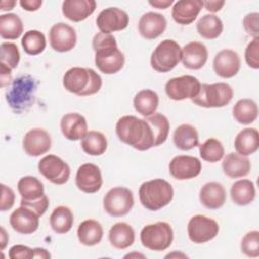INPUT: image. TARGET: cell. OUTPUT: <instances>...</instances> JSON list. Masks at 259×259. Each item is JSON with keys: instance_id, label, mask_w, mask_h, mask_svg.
<instances>
[{"instance_id": "1", "label": "cell", "mask_w": 259, "mask_h": 259, "mask_svg": "<svg viewBox=\"0 0 259 259\" xmlns=\"http://www.w3.org/2000/svg\"><path fill=\"white\" fill-rule=\"evenodd\" d=\"M115 132L122 143L139 151H146L155 147L153 131L145 118L134 115L121 116L115 124Z\"/></svg>"}, {"instance_id": "2", "label": "cell", "mask_w": 259, "mask_h": 259, "mask_svg": "<svg viewBox=\"0 0 259 259\" xmlns=\"http://www.w3.org/2000/svg\"><path fill=\"white\" fill-rule=\"evenodd\" d=\"M95 52V66L100 72L112 75L120 71L124 65V56L118 50L115 37L110 33L98 32L92 39Z\"/></svg>"}, {"instance_id": "3", "label": "cell", "mask_w": 259, "mask_h": 259, "mask_svg": "<svg viewBox=\"0 0 259 259\" xmlns=\"http://www.w3.org/2000/svg\"><path fill=\"white\" fill-rule=\"evenodd\" d=\"M65 89L79 96H89L97 93L102 86V79L93 69L73 67L63 77Z\"/></svg>"}, {"instance_id": "4", "label": "cell", "mask_w": 259, "mask_h": 259, "mask_svg": "<svg viewBox=\"0 0 259 259\" xmlns=\"http://www.w3.org/2000/svg\"><path fill=\"white\" fill-rule=\"evenodd\" d=\"M172 185L162 178H156L142 183L139 189V198L142 205L152 211L168 205L173 199Z\"/></svg>"}, {"instance_id": "5", "label": "cell", "mask_w": 259, "mask_h": 259, "mask_svg": "<svg viewBox=\"0 0 259 259\" xmlns=\"http://www.w3.org/2000/svg\"><path fill=\"white\" fill-rule=\"evenodd\" d=\"M36 84L29 75H22L12 81L6 91V100L9 106L17 113L25 111L34 101Z\"/></svg>"}, {"instance_id": "6", "label": "cell", "mask_w": 259, "mask_h": 259, "mask_svg": "<svg viewBox=\"0 0 259 259\" xmlns=\"http://www.w3.org/2000/svg\"><path fill=\"white\" fill-rule=\"evenodd\" d=\"M233 95V88L227 83L202 84L198 94L191 101L200 107L218 108L228 105Z\"/></svg>"}, {"instance_id": "7", "label": "cell", "mask_w": 259, "mask_h": 259, "mask_svg": "<svg viewBox=\"0 0 259 259\" xmlns=\"http://www.w3.org/2000/svg\"><path fill=\"white\" fill-rule=\"evenodd\" d=\"M142 245L152 251H164L173 241V230L166 222H158L145 226L140 234Z\"/></svg>"}, {"instance_id": "8", "label": "cell", "mask_w": 259, "mask_h": 259, "mask_svg": "<svg viewBox=\"0 0 259 259\" xmlns=\"http://www.w3.org/2000/svg\"><path fill=\"white\" fill-rule=\"evenodd\" d=\"M181 61V48L173 39L162 40L153 51L150 59L151 67L160 73L173 70Z\"/></svg>"}, {"instance_id": "9", "label": "cell", "mask_w": 259, "mask_h": 259, "mask_svg": "<svg viewBox=\"0 0 259 259\" xmlns=\"http://www.w3.org/2000/svg\"><path fill=\"white\" fill-rule=\"evenodd\" d=\"M134 206V195L126 187L117 186L107 191L103 197V208L111 217L127 214Z\"/></svg>"}, {"instance_id": "10", "label": "cell", "mask_w": 259, "mask_h": 259, "mask_svg": "<svg viewBox=\"0 0 259 259\" xmlns=\"http://www.w3.org/2000/svg\"><path fill=\"white\" fill-rule=\"evenodd\" d=\"M200 82L191 75H184L170 79L165 85V92L168 97L175 101L194 98L200 90Z\"/></svg>"}, {"instance_id": "11", "label": "cell", "mask_w": 259, "mask_h": 259, "mask_svg": "<svg viewBox=\"0 0 259 259\" xmlns=\"http://www.w3.org/2000/svg\"><path fill=\"white\" fill-rule=\"evenodd\" d=\"M219 224L205 215L196 214L192 217L187 224L188 238L195 244L206 243L219 234Z\"/></svg>"}, {"instance_id": "12", "label": "cell", "mask_w": 259, "mask_h": 259, "mask_svg": "<svg viewBox=\"0 0 259 259\" xmlns=\"http://www.w3.org/2000/svg\"><path fill=\"white\" fill-rule=\"evenodd\" d=\"M39 173L54 184H64L70 178L69 165L56 155H47L37 164Z\"/></svg>"}, {"instance_id": "13", "label": "cell", "mask_w": 259, "mask_h": 259, "mask_svg": "<svg viewBox=\"0 0 259 259\" xmlns=\"http://www.w3.org/2000/svg\"><path fill=\"white\" fill-rule=\"evenodd\" d=\"M130 22L128 14L118 7H108L99 12L96 24L102 33L119 31L127 27Z\"/></svg>"}, {"instance_id": "14", "label": "cell", "mask_w": 259, "mask_h": 259, "mask_svg": "<svg viewBox=\"0 0 259 259\" xmlns=\"http://www.w3.org/2000/svg\"><path fill=\"white\" fill-rule=\"evenodd\" d=\"M49 39L54 51L66 53L71 51L76 46L77 34L71 25L65 22H58L51 27Z\"/></svg>"}, {"instance_id": "15", "label": "cell", "mask_w": 259, "mask_h": 259, "mask_svg": "<svg viewBox=\"0 0 259 259\" xmlns=\"http://www.w3.org/2000/svg\"><path fill=\"white\" fill-rule=\"evenodd\" d=\"M201 172L199 159L188 155L174 157L169 163V173L178 180H188L198 176Z\"/></svg>"}, {"instance_id": "16", "label": "cell", "mask_w": 259, "mask_h": 259, "mask_svg": "<svg viewBox=\"0 0 259 259\" xmlns=\"http://www.w3.org/2000/svg\"><path fill=\"white\" fill-rule=\"evenodd\" d=\"M76 186L85 193H95L100 190L103 180L98 166L92 163L81 165L76 173Z\"/></svg>"}, {"instance_id": "17", "label": "cell", "mask_w": 259, "mask_h": 259, "mask_svg": "<svg viewBox=\"0 0 259 259\" xmlns=\"http://www.w3.org/2000/svg\"><path fill=\"white\" fill-rule=\"evenodd\" d=\"M52 146L50 134L39 127L29 130L23 137L22 147L24 152L31 157H38L49 152Z\"/></svg>"}, {"instance_id": "18", "label": "cell", "mask_w": 259, "mask_h": 259, "mask_svg": "<svg viewBox=\"0 0 259 259\" xmlns=\"http://www.w3.org/2000/svg\"><path fill=\"white\" fill-rule=\"evenodd\" d=\"M212 67L218 76L225 79L232 78L238 74L241 68L240 56L233 50H222L214 56Z\"/></svg>"}, {"instance_id": "19", "label": "cell", "mask_w": 259, "mask_h": 259, "mask_svg": "<svg viewBox=\"0 0 259 259\" xmlns=\"http://www.w3.org/2000/svg\"><path fill=\"white\" fill-rule=\"evenodd\" d=\"M9 223L12 229L17 233L28 235L38 229L39 215L30 208L20 205L10 214Z\"/></svg>"}, {"instance_id": "20", "label": "cell", "mask_w": 259, "mask_h": 259, "mask_svg": "<svg viewBox=\"0 0 259 259\" xmlns=\"http://www.w3.org/2000/svg\"><path fill=\"white\" fill-rule=\"evenodd\" d=\"M167 20L164 15L158 12H147L139 20L138 28L140 34L146 39H155L166 29Z\"/></svg>"}, {"instance_id": "21", "label": "cell", "mask_w": 259, "mask_h": 259, "mask_svg": "<svg viewBox=\"0 0 259 259\" xmlns=\"http://www.w3.org/2000/svg\"><path fill=\"white\" fill-rule=\"evenodd\" d=\"M208 58L206 47L199 41H190L181 49V62L190 70L201 69Z\"/></svg>"}, {"instance_id": "22", "label": "cell", "mask_w": 259, "mask_h": 259, "mask_svg": "<svg viewBox=\"0 0 259 259\" xmlns=\"http://www.w3.org/2000/svg\"><path fill=\"white\" fill-rule=\"evenodd\" d=\"M60 127L63 136L70 141H78L88 132L86 118L77 112H70L63 115Z\"/></svg>"}, {"instance_id": "23", "label": "cell", "mask_w": 259, "mask_h": 259, "mask_svg": "<svg viewBox=\"0 0 259 259\" xmlns=\"http://www.w3.org/2000/svg\"><path fill=\"white\" fill-rule=\"evenodd\" d=\"M201 8L200 0H180L173 5L172 17L178 24L188 25L196 19Z\"/></svg>"}, {"instance_id": "24", "label": "cell", "mask_w": 259, "mask_h": 259, "mask_svg": "<svg viewBox=\"0 0 259 259\" xmlns=\"http://www.w3.org/2000/svg\"><path fill=\"white\" fill-rule=\"evenodd\" d=\"M96 8L94 0H66L62 4V12L71 21L79 22L90 16Z\"/></svg>"}, {"instance_id": "25", "label": "cell", "mask_w": 259, "mask_h": 259, "mask_svg": "<svg viewBox=\"0 0 259 259\" xmlns=\"http://www.w3.org/2000/svg\"><path fill=\"white\" fill-rule=\"evenodd\" d=\"M199 200L208 209H219L226 202V189L219 182H207L199 190Z\"/></svg>"}, {"instance_id": "26", "label": "cell", "mask_w": 259, "mask_h": 259, "mask_svg": "<svg viewBox=\"0 0 259 259\" xmlns=\"http://www.w3.org/2000/svg\"><path fill=\"white\" fill-rule=\"evenodd\" d=\"M224 173L230 178L245 177L251 170V162L247 156H242L238 153L228 154L222 163Z\"/></svg>"}, {"instance_id": "27", "label": "cell", "mask_w": 259, "mask_h": 259, "mask_svg": "<svg viewBox=\"0 0 259 259\" xmlns=\"http://www.w3.org/2000/svg\"><path fill=\"white\" fill-rule=\"evenodd\" d=\"M77 237L79 242L84 246H95L99 244L103 237V229L99 222L95 220L83 221L77 229Z\"/></svg>"}, {"instance_id": "28", "label": "cell", "mask_w": 259, "mask_h": 259, "mask_svg": "<svg viewBox=\"0 0 259 259\" xmlns=\"http://www.w3.org/2000/svg\"><path fill=\"white\" fill-rule=\"evenodd\" d=\"M108 240L114 248L119 250L126 249L135 242V231L126 223H116L109 230Z\"/></svg>"}, {"instance_id": "29", "label": "cell", "mask_w": 259, "mask_h": 259, "mask_svg": "<svg viewBox=\"0 0 259 259\" xmlns=\"http://www.w3.org/2000/svg\"><path fill=\"white\" fill-rule=\"evenodd\" d=\"M234 146L238 154L249 156L254 154L259 148V133L254 127H246L238 133Z\"/></svg>"}, {"instance_id": "30", "label": "cell", "mask_w": 259, "mask_h": 259, "mask_svg": "<svg viewBox=\"0 0 259 259\" xmlns=\"http://www.w3.org/2000/svg\"><path fill=\"white\" fill-rule=\"evenodd\" d=\"M159 105L158 94L151 89L140 90L134 97V107L136 111L147 117L154 114Z\"/></svg>"}, {"instance_id": "31", "label": "cell", "mask_w": 259, "mask_h": 259, "mask_svg": "<svg viewBox=\"0 0 259 259\" xmlns=\"http://www.w3.org/2000/svg\"><path fill=\"white\" fill-rule=\"evenodd\" d=\"M198 133L194 126L188 123L180 124L173 134V142L175 146L182 151H188L198 146Z\"/></svg>"}, {"instance_id": "32", "label": "cell", "mask_w": 259, "mask_h": 259, "mask_svg": "<svg viewBox=\"0 0 259 259\" xmlns=\"http://www.w3.org/2000/svg\"><path fill=\"white\" fill-rule=\"evenodd\" d=\"M230 193L235 204L245 206L250 204L255 198V185L249 179H241L232 185Z\"/></svg>"}, {"instance_id": "33", "label": "cell", "mask_w": 259, "mask_h": 259, "mask_svg": "<svg viewBox=\"0 0 259 259\" xmlns=\"http://www.w3.org/2000/svg\"><path fill=\"white\" fill-rule=\"evenodd\" d=\"M233 116L241 124H250L258 116L257 103L250 98H243L233 106Z\"/></svg>"}, {"instance_id": "34", "label": "cell", "mask_w": 259, "mask_h": 259, "mask_svg": "<svg viewBox=\"0 0 259 259\" xmlns=\"http://www.w3.org/2000/svg\"><path fill=\"white\" fill-rule=\"evenodd\" d=\"M74 215L68 206H57L50 215V225L57 234L68 233L73 226Z\"/></svg>"}, {"instance_id": "35", "label": "cell", "mask_w": 259, "mask_h": 259, "mask_svg": "<svg viewBox=\"0 0 259 259\" xmlns=\"http://www.w3.org/2000/svg\"><path fill=\"white\" fill-rule=\"evenodd\" d=\"M223 21L214 14H205L196 23V29L200 36L205 39L218 38L223 32Z\"/></svg>"}, {"instance_id": "36", "label": "cell", "mask_w": 259, "mask_h": 259, "mask_svg": "<svg viewBox=\"0 0 259 259\" xmlns=\"http://www.w3.org/2000/svg\"><path fill=\"white\" fill-rule=\"evenodd\" d=\"M17 189L24 200H35L45 195L44 184L34 176H23L17 182Z\"/></svg>"}, {"instance_id": "37", "label": "cell", "mask_w": 259, "mask_h": 259, "mask_svg": "<svg viewBox=\"0 0 259 259\" xmlns=\"http://www.w3.org/2000/svg\"><path fill=\"white\" fill-rule=\"evenodd\" d=\"M23 32V23L15 13L0 15V35L4 39H16Z\"/></svg>"}, {"instance_id": "38", "label": "cell", "mask_w": 259, "mask_h": 259, "mask_svg": "<svg viewBox=\"0 0 259 259\" xmlns=\"http://www.w3.org/2000/svg\"><path fill=\"white\" fill-rule=\"evenodd\" d=\"M81 147L90 156H100L107 149V140L101 132L89 131L82 138Z\"/></svg>"}, {"instance_id": "39", "label": "cell", "mask_w": 259, "mask_h": 259, "mask_svg": "<svg viewBox=\"0 0 259 259\" xmlns=\"http://www.w3.org/2000/svg\"><path fill=\"white\" fill-rule=\"evenodd\" d=\"M21 46L27 55L36 56L42 53L46 49V36L39 30H28L21 38Z\"/></svg>"}, {"instance_id": "40", "label": "cell", "mask_w": 259, "mask_h": 259, "mask_svg": "<svg viewBox=\"0 0 259 259\" xmlns=\"http://www.w3.org/2000/svg\"><path fill=\"white\" fill-rule=\"evenodd\" d=\"M151 125L155 138V147L165 143L168 138L170 123L168 118L162 113H154L145 118Z\"/></svg>"}, {"instance_id": "41", "label": "cell", "mask_w": 259, "mask_h": 259, "mask_svg": "<svg viewBox=\"0 0 259 259\" xmlns=\"http://www.w3.org/2000/svg\"><path fill=\"white\" fill-rule=\"evenodd\" d=\"M225 154V149L223 144L214 139L209 138L204 143L199 145V155L202 158V160L209 162V163H215L223 159Z\"/></svg>"}, {"instance_id": "42", "label": "cell", "mask_w": 259, "mask_h": 259, "mask_svg": "<svg viewBox=\"0 0 259 259\" xmlns=\"http://www.w3.org/2000/svg\"><path fill=\"white\" fill-rule=\"evenodd\" d=\"M0 50V63L7 66L11 70L15 69L18 66L20 60V54L17 46L13 42L4 41L1 44Z\"/></svg>"}, {"instance_id": "43", "label": "cell", "mask_w": 259, "mask_h": 259, "mask_svg": "<svg viewBox=\"0 0 259 259\" xmlns=\"http://www.w3.org/2000/svg\"><path fill=\"white\" fill-rule=\"evenodd\" d=\"M241 250L248 257L256 258L259 256V232L258 231L256 230L250 231L243 237L241 242Z\"/></svg>"}, {"instance_id": "44", "label": "cell", "mask_w": 259, "mask_h": 259, "mask_svg": "<svg viewBox=\"0 0 259 259\" xmlns=\"http://www.w3.org/2000/svg\"><path fill=\"white\" fill-rule=\"evenodd\" d=\"M245 61L249 67L259 68V37H255L248 44L245 50Z\"/></svg>"}, {"instance_id": "45", "label": "cell", "mask_w": 259, "mask_h": 259, "mask_svg": "<svg viewBox=\"0 0 259 259\" xmlns=\"http://www.w3.org/2000/svg\"><path fill=\"white\" fill-rule=\"evenodd\" d=\"M20 205L25 206L33 210L35 213H37L39 217H41L48 209L49 207V198L45 194L40 198L35 199V200H20Z\"/></svg>"}, {"instance_id": "46", "label": "cell", "mask_w": 259, "mask_h": 259, "mask_svg": "<svg viewBox=\"0 0 259 259\" xmlns=\"http://www.w3.org/2000/svg\"><path fill=\"white\" fill-rule=\"evenodd\" d=\"M258 18H259L258 12H250L243 19V26L245 31L247 32L248 35L253 36L254 38L258 37L259 35Z\"/></svg>"}, {"instance_id": "47", "label": "cell", "mask_w": 259, "mask_h": 259, "mask_svg": "<svg viewBox=\"0 0 259 259\" xmlns=\"http://www.w3.org/2000/svg\"><path fill=\"white\" fill-rule=\"evenodd\" d=\"M1 202H0V209L1 211H5L10 209L15 201V194L14 191L7 185L1 184Z\"/></svg>"}, {"instance_id": "48", "label": "cell", "mask_w": 259, "mask_h": 259, "mask_svg": "<svg viewBox=\"0 0 259 259\" xmlns=\"http://www.w3.org/2000/svg\"><path fill=\"white\" fill-rule=\"evenodd\" d=\"M9 258L11 259H29V258H34V251L33 249L23 246V245H14L9 249L8 253Z\"/></svg>"}, {"instance_id": "49", "label": "cell", "mask_w": 259, "mask_h": 259, "mask_svg": "<svg viewBox=\"0 0 259 259\" xmlns=\"http://www.w3.org/2000/svg\"><path fill=\"white\" fill-rule=\"evenodd\" d=\"M11 69L0 63V86L3 88L11 82Z\"/></svg>"}, {"instance_id": "50", "label": "cell", "mask_w": 259, "mask_h": 259, "mask_svg": "<svg viewBox=\"0 0 259 259\" xmlns=\"http://www.w3.org/2000/svg\"><path fill=\"white\" fill-rule=\"evenodd\" d=\"M19 4L26 11H36L40 8L42 1L41 0H21L19 1Z\"/></svg>"}, {"instance_id": "51", "label": "cell", "mask_w": 259, "mask_h": 259, "mask_svg": "<svg viewBox=\"0 0 259 259\" xmlns=\"http://www.w3.org/2000/svg\"><path fill=\"white\" fill-rule=\"evenodd\" d=\"M224 5L225 1H202V6H204V8L210 12L220 11Z\"/></svg>"}, {"instance_id": "52", "label": "cell", "mask_w": 259, "mask_h": 259, "mask_svg": "<svg viewBox=\"0 0 259 259\" xmlns=\"http://www.w3.org/2000/svg\"><path fill=\"white\" fill-rule=\"evenodd\" d=\"M173 3V0H154L149 1V4L158 8V9H166Z\"/></svg>"}, {"instance_id": "53", "label": "cell", "mask_w": 259, "mask_h": 259, "mask_svg": "<svg viewBox=\"0 0 259 259\" xmlns=\"http://www.w3.org/2000/svg\"><path fill=\"white\" fill-rule=\"evenodd\" d=\"M34 258H50L51 254L44 248H34Z\"/></svg>"}, {"instance_id": "54", "label": "cell", "mask_w": 259, "mask_h": 259, "mask_svg": "<svg viewBox=\"0 0 259 259\" xmlns=\"http://www.w3.org/2000/svg\"><path fill=\"white\" fill-rule=\"evenodd\" d=\"M15 4H16V1H14V0H3V1H1V10L2 11H7V10H11V9H13V7L15 6Z\"/></svg>"}, {"instance_id": "55", "label": "cell", "mask_w": 259, "mask_h": 259, "mask_svg": "<svg viewBox=\"0 0 259 259\" xmlns=\"http://www.w3.org/2000/svg\"><path fill=\"white\" fill-rule=\"evenodd\" d=\"M8 243V235L3 227H1V250H4Z\"/></svg>"}]
</instances>
